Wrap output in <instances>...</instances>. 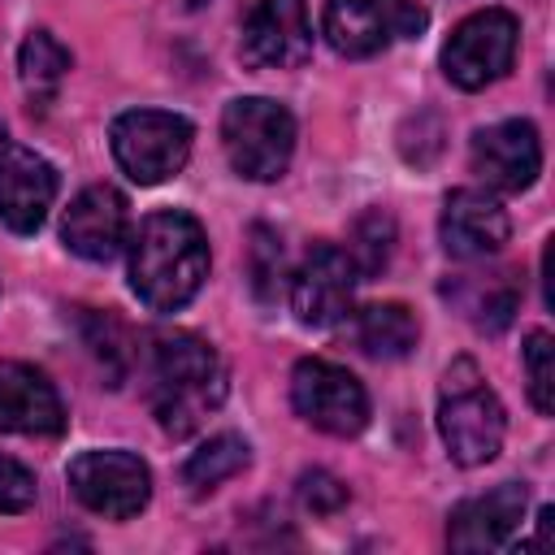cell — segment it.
<instances>
[{
	"mask_svg": "<svg viewBox=\"0 0 555 555\" xmlns=\"http://www.w3.org/2000/svg\"><path fill=\"white\" fill-rule=\"evenodd\" d=\"M186 4H204V0H186Z\"/></svg>",
	"mask_w": 555,
	"mask_h": 555,
	"instance_id": "cell-28",
	"label": "cell"
},
{
	"mask_svg": "<svg viewBox=\"0 0 555 555\" xmlns=\"http://www.w3.org/2000/svg\"><path fill=\"white\" fill-rule=\"evenodd\" d=\"M35 503V473L0 451V512H26Z\"/></svg>",
	"mask_w": 555,
	"mask_h": 555,
	"instance_id": "cell-26",
	"label": "cell"
},
{
	"mask_svg": "<svg viewBox=\"0 0 555 555\" xmlns=\"http://www.w3.org/2000/svg\"><path fill=\"white\" fill-rule=\"evenodd\" d=\"M286 251H282V238L269 230V225H256L251 230V291L260 304H273L286 286Z\"/></svg>",
	"mask_w": 555,
	"mask_h": 555,
	"instance_id": "cell-23",
	"label": "cell"
},
{
	"mask_svg": "<svg viewBox=\"0 0 555 555\" xmlns=\"http://www.w3.org/2000/svg\"><path fill=\"white\" fill-rule=\"evenodd\" d=\"M516 43H520V22L507 9H481L464 17L442 43V74L460 91H481L512 69Z\"/></svg>",
	"mask_w": 555,
	"mask_h": 555,
	"instance_id": "cell-6",
	"label": "cell"
},
{
	"mask_svg": "<svg viewBox=\"0 0 555 555\" xmlns=\"http://www.w3.org/2000/svg\"><path fill=\"white\" fill-rule=\"evenodd\" d=\"M421 338L412 308L403 304H369L356 312V343L373 360H403Z\"/></svg>",
	"mask_w": 555,
	"mask_h": 555,
	"instance_id": "cell-19",
	"label": "cell"
},
{
	"mask_svg": "<svg viewBox=\"0 0 555 555\" xmlns=\"http://www.w3.org/2000/svg\"><path fill=\"white\" fill-rule=\"evenodd\" d=\"M356 282H360V273H356L351 256L334 243H317L291 273V308L304 325L330 330L351 312Z\"/></svg>",
	"mask_w": 555,
	"mask_h": 555,
	"instance_id": "cell-10",
	"label": "cell"
},
{
	"mask_svg": "<svg viewBox=\"0 0 555 555\" xmlns=\"http://www.w3.org/2000/svg\"><path fill=\"white\" fill-rule=\"evenodd\" d=\"M56 199V169L30 147L0 152V221L13 234H35Z\"/></svg>",
	"mask_w": 555,
	"mask_h": 555,
	"instance_id": "cell-15",
	"label": "cell"
},
{
	"mask_svg": "<svg viewBox=\"0 0 555 555\" xmlns=\"http://www.w3.org/2000/svg\"><path fill=\"white\" fill-rule=\"evenodd\" d=\"M221 147L234 173L251 182H273L295 156V117L264 95L230 100L221 113Z\"/></svg>",
	"mask_w": 555,
	"mask_h": 555,
	"instance_id": "cell-4",
	"label": "cell"
},
{
	"mask_svg": "<svg viewBox=\"0 0 555 555\" xmlns=\"http://www.w3.org/2000/svg\"><path fill=\"white\" fill-rule=\"evenodd\" d=\"M343 251L351 256L360 282L373 278V273H382V269L390 264V251H395V217H390L386 208L360 212L356 225H351V243H347Z\"/></svg>",
	"mask_w": 555,
	"mask_h": 555,
	"instance_id": "cell-22",
	"label": "cell"
},
{
	"mask_svg": "<svg viewBox=\"0 0 555 555\" xmlns=\"http://www.w3.org/2000/svg\"><path fill=\"white\" fill-rule=\"evenodd\" d=\"M9 147V130H4V121H0V152Z\"/></svg>",
	"mask_w": 555,
	"mask_h": 555,
	"instance_id": "cell-27",
	"label": "cell"
},
{
	"mask_svg": "<svg viewBox=\"0 0 555 555\" xmlns=\"http://www.w3.org/2000/svg\"><path fill=\"white\" fill-rule=\"evenodd\" d=\"M126 195L117 186H87L61 221V238L74 256L91 264H108L130 243V212Z\"/></svg>",
	"mask_w": 555,
	"mask_h": 555,
	"instance_id": "cell-14",
	"label": "cell"
},
{
	"mask_svg": "<svg viewBox=\"0 0 555 555\" xmlns=\"http://www.w3.org/2000/svg\"><path fill=\"white\" fill-rule=\"evenodd\" d=\"M429 13L416 0H325L321 35L343 56H373L395 39L421 35Z\"/></svg>",
	"mask_w": 555,
	"mask_h": 555,
	"instance_id": "cell-7",
	"label": "cell"
},
{
	"mask_svg": "<svg viewBox=\"0 0 555 555\" xmlns=\"http://www.w3.org/2000/svg\"><path fill=\"white\" fill-rule=\"evenodd\" d=\"M191 139H195L191 121L178 113H165V108H130L108 130L117 165L139 186H156V182L182 173V165L191 156Z\"/></svg>",
	"mask_w": 555,
	"mask_h": 555,
	"instance_id": "cell-5",
	"label": "cell"
},
{
	"mask_svg": "<svg viewBox=\"0 0 555 555\" xmlns=\"http://www.w3.org/2000/svg\"><path fill=\"white\" fill-rule=\"evenodd\" d=\"M65 403L56 386L22 360H0V434H61Z\"/></svg>",
	"mask_w": 555,
	"mask_h": 555,
	"instance_id": "cell-16",
	"label": "cell"
},
{
	"mask_svg": "<svg viewBox=\"0 0 555 555\" xmlns=\"http://www.w3.org/2000/svg\"><path fill=\"white\" fill-rule=\"evenodd\" d=\"M291 403L312 429L334 438H351L369 425V395L360 377L330 360H299L291 369Z\"/></svg>",
	"mask_w": 555,
	"mask_h": 555,
	"instance_id": "cell-8",
	"label": "cell"
},
{
	"mask_svg": "<svg viewBox=\"0 0 555 555\" xmlns=\"http://www.w3.org/2000/svg\"><path fill=\"white\" fill-rule=\"evenodd\" d=\"M130 247V291L152 312L186 308L208 278V238L191 212L165 208L143 217Z\"/></svg>",
	"mask_w": 555,
	"mask_h": 555,
	"instance_id": "cell-1",
	"label": "cell"
},
{
	"mask_svg": "<svg viewBox=\"0 0 555 555\" xmlns=\"http://www.w3.org/2000/svg\"><path fill=\"white\" fill-rule=\"evenodd\" d=\"M17 69H22V87H26V95L39 100V104H48V100L61 91L65 74H69V52H65L48 30H30V35L22 39Z\"/></svg>",
	"mask_w": 555,
	"mask_h": 555,
	"instance_id": "cell-21",
	"label": "cell"
},
{
	"mask_svg": "<svg viewBox=\"0 0 555 555\" xmlns=\"http://www.w3.org/2000/svg\"><path fill=\"white\" fill-rule=\"evenodd\" d=\"M525 377H529V399L542 416L555 412V343L546 330H533L525 338Z\"/></svg>",
	"mask_w": 555,
	"mask_h": 555,
	"instance_id": "cell-24",
	"label": "cell"
},
{
	"mask_svg": "<svg viewBox=\"0 0 555 555\" xmlns=\"http://www.w3.org/2000/svg\"><path fill=\"white\" fill-rule=\"evenodd\" d=\"M247 464H251V447H247L238 434H217V438H208L199 451L186 455V464H182V486H186L191 494H208V490H217L221 481H230L234 473H243Z\"/></svg>",
	"mask_w": 555,
	"mask_h": 555,
	"instance_id": "cell-20",
	"label": "cell"
},
{
	"mask_svg": "<svg viewBox=\"0 0 555 555\" xmlns=\"http://www.w3.org/2000/svg\"><path fill=\"white\" fill-rule=\"evenodd\" d=\"M438 434L451 451V460L460 468H477L490 464L503 447L507 434V416L499 395L486 386L481 369L460 356L451 360V369L442 373V390H438Z\"/></svg>",
	"mask_w": 555,
	"mask_h": 555,
	"instance_id": "cell-3",
	"label": "cell"
},
{
	"mask_svg": "<svg viewBox=\"0 0 555 555\" xmlns=\"http://www.w3.org/2000/svg\"><path fill=\"white\" fill-rule=\"evenodd\" d=\"M468 156H473V173H481L486 186L494 191H525L542 173V139L533 121L520 117L477 130Z\"/></svg>",
	"mask_w": 555,
	"mask_h": 555,
	"instance_id": "cell-13",
	"label": "cell"
},
{
	"mask_svg": "<svg viewBox=\"0 0 555 555\" xmlns=\"http://www.w3.org/2000/svg\"><path fill=\"white\" fill-rule=\"evenodd\" d=\"M299 499H304V507H308V512L330 516V512H338V507L347 503V486H343L334 473L312 468V473H304V477H299Z\"/></svg>",
	"mask_w": 555,
	"mask_h": 555,
	"instance_id": "cell-25",
	"label": "cell"
},
{
	"mask_svg": "<svg viewBox=\"0 0 555 555\" xmlns=\"http://www.w3.org/2000/svg\"><path fill=\"white\" fill-rule=\"evenodd\" d=\"M442 295L486 334H499L512 321L516 304H520V286H516L512 273H490V278L486 273H468V278L447 282Z\"/></svg>",
	"mask_w": 555,
	"mask_h": 555,
	"instance_id": "cell-18",
	"label": "cell"
},
{
	"mask_svg": "<svg viewBox=\"0 0 555 555\" xmlns=\"http://www.w3.org/2000/svg\"><path fill=\"white\" fill-rule=\"evenodd\" d=\"M525 503L529 490L520 481H503L490 494H477L468 503H460L451 512V529L447 542L451 551H499L516 538L520 520H525Z\"/></svg>",
	"mask_w": 555,
	"mask_h": 555,
	"instance_id": "cell-17",
	"label": "cell"
},
{
	"mask_svg": "<svg viewBox=\"0 0 555 555\" xmlns=\"http://www.w3.org/2000/svg\"><path fill=\"white\" fill-rule=\"evenodd\" d=\"M512 234V217L499 204V195L460 186L447 195L442 217H438V238L451 260H486L494 256Z\"/></svg>",
	"mask_w": 555,
	"mask_h": 555,
	"instance_id": "cell-12",
	"label": "cell"
},
{
	"mask_svg": "<svg viewBox=\"0 0 555 555\" xmlns=\"http://www.w3.org/2000/svg\"><path fill=\"white\" fill-rule=\"evenodd\" d=\"M147 399L165 434L186 438L204 425L208 412L225 399V364L221 356L186 330H169L152 338L147 360Z\"/></svg>",
	"mask_w": 555,
	"mask_h": 555,
	"instance_id": "cell-2",
	"label": "cell"
},
{
	"mask_svg": "<svg viewBox=\"0 0 555 555\" xmlns=\"http://www.w3.org/2000/svg\"><path fill=\"white\" fill-rule=\"evenodd\" d=\"M238 56L251 69H299L312 56V26L304 0H260L238 39Z\"/></svg>",
	"mask_w": 555,
	"mask_h": 555,
	"instance_id": "cell-11",
	"label": "cell"
},
{
	"mask_svg": "<svg viewBox=\"0 0 555 555\" xmlns=\"http://www.w3.org/2000/svg\"><path fill=\"white\" fill-rule=\"evenodd\" d=\"M65 477L74 499L104 520H130L152 499V473L130 451H82L69 460Z\"/></svg>",
	"mask_w": 555,
	"mask_h": 555,
	"instance_id": "cell-9",
	"label": "cell"
}]
</instances>
